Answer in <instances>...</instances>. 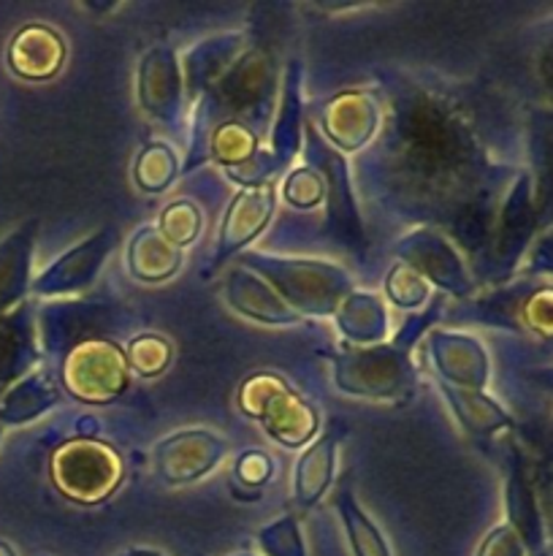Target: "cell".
I'll list each match as a JSON object with an SVG mask.
<instances>
[{
  "mask_svg": "<svg viewBox=\"0 0 553 556\" xmlns=\"http://www.w3.org/2000/svg\"><path fill=\"white\" fill-rule=\"evenodd\" d=\"M445 296L432 299L428 309L407 320L399 334L390 342L369 348L345 345V351L331 356V372L342 394L358 396V400L394 402L404 400L415 389V364H412V345L426 334L428 326L442 309Z\"/></svg>",
  "mask_w": 553,
  "mask_h": 556,
  "instance_id": "obj_1",
  "label": "cell"
},
{
  "mask_svg": "<svg viewBox=\"0 0 553 556\" xmlns=\"http://www.w3.org/2000/svg\"><path fill=\"white\" fill-rule=\"evenodd\" d=\"M244 269L263 277L282 296V302L298 315L329 318L336 313L342 299L352 291V280L339 264L314 258H282V255L247 253Z\"/></svg>",
  "mask_w": 553,
  "mask_h": 556,
  "instance_id": "obj_2",
  "label": "cell"
},
{
  "mask_svg": "<svg viewBox=\"0 0 553 556\" xmlns=\"http://www.w3.org/2000/svg\"><path fill=\"white\" fill-rule=\"evenodd\" d=\"M236 407L253 418L282 448H304L320 432L318 405L298 394L282 375L255 372L236 391Z\"/></svg>",
  "mask_w": 553,
  "mask_h": 556,
  "instance_id": "obj_3",
  "label": "cell"
},
{
  "mask_svg": "<svg viewBox=\"0 0 553 556\" xmlns=\"http://www.w3.org/2000/svg\"><path fill=\"white\" fill-rule=\"evenodd\" d=\"M49 476L65 500L98 505L112 497L125 478L123 456L95 434H76L57 445L49 459Z\"/></svg>",
  "mask_w": 553,
  "mask_h": 556,
  "instance_id": "obj_4",
  "label": "cell"
},
{
  "mask_svg": "<svg viewBox=\"0 0 553 556\" xmlns=\"http://www.w3.org/2000/svg\"><path fill=\"white\" fill-rule=\"evenodd\" d=\"M130 369L117 342L95 337L65 353L60 364V386L85 405H112L128 391Z\"/></svg>",
  "mask_w": 553,
  "mask_h": 556,
  "instance_id": "obj_5",
  "label": "cell"
},
{
  "mask_svg": "<svg viewBox=\"0 0 553 556\" xmlns=\"http://www.w3.org/2000/svg\"><path fill=\"white\" fill-rule=\"evenodd\" d=\"M228 440L211 429H179L157 440L152 448V467L166 486H188L215 472L228 456Z\"/></svg>",
  "mask_w": 553,
  "mask_h": 556,
  "instance_id": "obj_6",
  "label": "cell"
},
{
  "mask_svg": "<svg viewBox=\"0 0 553 556\" xmlns=\"http://www.w3.org/2000/svg\"><path fill=\"white\" fill-rule=\"evenodd\" d=\"M114 244H117V231L112 226L101 228L92 237H87L85 242L65 250L41 275L33 277L30 293H36V296H65V293L85 291L101 275Z\"/></svg>",
  "mask_w": 553,
  "mask_h": 556,
  "instance_id": "obj_7",
  "label": "cell"
},
{
  "mask_svg": "<svg viewBox=\"0 0 553 556\" xmlns=\"http://www.w3.org/2000/svg\"><path fill=\"white\" fill-rule=\"evenodd\" d=\"M276 182H260V185H244L228 204L226 215L220 223V237H217V253L215 266L226 264L231 255L242 253L247 244H253L266 226L271 223L276 210Z\"/></svg>",
  "mask_w": 553,
  "mask_h": 556,
  "instance_id": "obj_8",
  "label": "cell"
},
{
  "mask_svg": "<svg viewBox=\"0 0 553 556\" xmlns=\"http://www.w3.org/2000/svg\"><path fill=\"white\" fill-rule=\"evenodd\" d=\"M320 130L331 150L358 152L380 128V103L369 90H342L320 109Z\"/></svg>",
  "mask_w": 553,
  "mask_h": 556,
  "instance_id": "obj_9",
  "label": "cell"
},
{
  "mask_svg": "<svg viewBox=\"0 0 553 556\" xmlns=\"http://www.w3.org/2000/svg\"><path fill=\"white\" fill-rule=\"evenodd\" d=\"M426 348L439 383L453 386V389L486 391L491 362L480 340L461 331L432 329L426 337Z\"/></svg>",
  "mask_w": 553,
  "mask_h": 556,
  "instance_id": "obj_10",
  "label": "cell"
},
{
  "mask_svg": "<svg viewBox=\"0 0 553 556\" xmlns=\"http://www.w3.org/2000/svg\"><path fill=\"white\" fill-rule=\"evenodd\" d=\"M396 255L401 258V264L412 266L423 280L434 282L453 296H464L470 291V275L464 269V261L459 258L453 244L432 228H417V231L407 233L396 244Z\"/></svg>",
  "mask_w": 553,
  "mask_h": 556,
  "instance_id": "obj_11",
  "label": "cell"
},
{
  "mask_svg": "<svg viewBox=\"0 0 553 556\" xmlns=\"http://www.w3.org/2000/svg\"><path fill=\"white\" fill-rule=\"evenodd\" d=\"M68 43L57 27L47 22H27L11 36L5 49L9 71L22 81H49L63 71Z\"/></svg>",
  "mask_w": 553,
  "mask_h": 556,
  "instance_id": "obj_12",
  "label": "cell"
},
{
  "mask_svg": "<svg viewBox=\"0 0 553 556\" xmlns=\"http://www.w3.org/2000/svg\"><path fill=\"white\" fill-rule=\"evenodd\" d=\"M136 87H139L141 112L160 119V123H177V117L182 114L184 79L182 65H179L177 52L171 47L157 43L141 58Z\"/></svg>",
  "mask_w": 553,
  "mask_h": 556,
  "instance_id": "obj_13",
  "label": "cell"
},
{
  "mask_svg": "<svg viewBox=\"0 0 553 556\" xmlns=\"http://www.w3.org/2000/svg\"><path fill=\"white\" fill-rule=\"evenodd\" d=\"M222 296H226L228 307L233 313H239L242 318L255 320V324L263 326H304L307 318L296 313V309L287 307L282 302L280 293L258 277L255 271L244 269L242 264L236 269H231V275L222 282Z\"/></svg>",
  "mask_w": 553,
  "mask_h": 556,
  "instance_id": "obj_14",
  "label": "cell"
},
{
  "mask_svg": "<svg viewBox=\"0 0 553 556\" xmlns=\"http://www.w3.org/2000/svg\"><path fill=\"white\" fill-rule=\"evenodd\" d=\"M342 438H345V427L331 424L320 438L304 445L301 456H298L296 467H293V500L301 508L318 505L329 494V489L334 486L336 456H339Z\"/></svg>",
  "mask_w": 553,
  "mask_h": 556,
  "instance_id": "obj_15",
  "label": "cell"
},
{
  "mask_svg": "<svg viewBox=\"0 0 553 556\" xmlns=\"http://www.w3.org/2000/svg\"><path fill=\"white\" fill-rule=\"evenodd\" d=\"M38 220H25L0 239V318L25 304L30 291L33 253H36Z\"/></svg>",
  "mask_w": 553,
  "mask_h": 556,
  "instance_id": "obj_16",
  "label": "cell"
},
{
  "mask_svg": "<svg viewBox=\"0 0 553 556\" xmlns=\"http://www.w3.org/2000/svg\"><path fill=\"white\" fill-rule=\"evenodd\" d=\"M184 250L171 244L168 239L160 237L155 226H144L130 237L128 250H125V266L128 275L136 282H146V286H157L166 282L182 269Z\"/></svg>",
  "mask_w": 553,
  "mask_h": 556,
  "instance_id": "obj_17",
  "label": "cell"
},
{
  "mask_svg": "<svg viewBox=\"0 0 553 556\" xmlns=\"http://www.w3.org/2000/svg\"><path fill=\"white\" fill-rule=\"evenodd\" d=\"M38 362L36 334H33L30 309L20 304L14 313L0 318V396L25 378Z\"/></svg>",
  "mask_w": 553,
  "mask_h": 556,
  "instance_id": "obj_18",
  "label": "cell"
},
{
  "mask_svg": "<svg viewBox=\"0 0 553 556\" xmlns=\"http://www.w3.org/2000/svg\"><path fill=\"white\" fill-rule=\"evenodd\" d=\"M323 166L318 168L325 182V201H329V226L336 239L347 244H358L363 239L361 217L356 212V199H352L350 179H347V166L331 147H323Z\"/></svg>",
  "mask_w": 553,
  "mask_h": 556,
  "instance_id": "obj_19",
  "label": "cell"
},
{
  "mask_svg": "<svg viewBox=\"0 0 553 556\" xmlns=\"http://www.w3.org/2000/svg\"><path fill=\"white\" fill-rule=\"evenodd\" d=\"M336 326L352 348H369L385 342L388 334V309L383 299L366 291H350L334 313Z\"/></svg>",
  "mask_w": 553,
  "mask_h": 556,
  "instance_id": "obj_20",
  "label": "cell"
},
{
  "mask_svg": "<svg viewBox=\"0 0 553 556\" xmlns=\"http://www.w3.org/2000/svg\"><path fill=\"white\" fill-rule=\"evenodd\" d=\"M439 389H442V396L453 410L455 421L470 438H491V434L513 427V418L507 416V410L497 400H491L486 391L453 389V386L445 383H439Z\"/></svg>",
  "mask_w": 553,
  "mask_h": 556,
  "instance_id": "obj_21",
  "label": "cell"
},
{
  "mask_svg": "<svg viewBox=\"0 0 553 556\" xmlns=\"http://www.w3.org/2000/svg\"><path fill=\"white\" fill-rule=\"evenodd\" d=\"M57 400L60 391L47 372H27L0 396V424L20 427L43 416L49 407L57 405Z\"/></svg>",
  "mask_w": 553,
  "mask_h": 556,
  "instance_id": "obj_22",
  "label": "cell"
},
{
  "mask_svg": "<svg viewBox=\"0 0 553 556\" xmlns=\"http://www.w3.org/2000/svg\"><path fill=\"white\" fill-rule=\"evenodd\" d=\"M301 65L291 63L285 76V96H282L280 114H276L274 134H271V157L285 168L293 161L301 144Z\"/></svg>",
  "mask_w": 553,
  "mask_h": 556,
  "instance_id": "obj_23",
  "label": "cell"
},
{
  "mask_svg": "<svg viewBox=\"0 0 553 556\" xmlns=\"http://www.w3.org/2000/svg\"><path fill=\"white\" fill-rule=\"evenodd\" d=\"M334 508L342 519V530H345L347 546H350L352 556H394L390 554L388 541L374 525L372 516L361 508L350 486L339 489L334 500Z\"/></svg>",
  "mask_w": 553,
  "mask_h": 556,
  "instance_id": "obj_24",
  "label": "cell"
},
{
  "mask_svg": "<svg viewBox=\"0 0 553 556\" xmlns=\"http://www.w3.org/2000/svg\"><path fill=\"white\" fill-rule=\"evenodd\" d=\"M507 527L518 535L526 552H537L542 546L540 514H537V497L529 478L524 476L520 465L515 462L507 476Z\"/></svg>",
  "mask_w": 553,
  "mask_h": 556,
  "instance_id": "obj_25",
  "label": "cell"
},
{
  "mask_svg": "<svg viewBox=\"0 0 553 556\" xmlns=\"http://www.w3.org/2000/svg\"><path fill=\"white\" fill-rule=\"evenodd\" d=\"M222 92H226V101L236 109L269 103L271 76L263 54L247 52L242 60H236L228 71L226 81H222Z\"/></svg>",
  "mask_w": 553,
  "mask_h": 556,
  "instance_id": "obj_26",
  "label": "cell"
},
{
  "mask_svg": "<svg viewBox=\"0 0 553 556\" xmlns=\"http://www.w3.org/2000/svg\"><path fill=\"white\" fill-rule=\"evenodd\" d=\"M179 177V157L166 141H146L133 161V185L146 195L166 193Z\"/></svg>",
  "mask_w": 553,
  "mask_h": 556,
  "instance_id": "obj_27",
  "label": "cell"
},
{
  "mask_svg": "<svg viewBox=\"0 0 553 556\" xmlns=\"http://www.w3.org/2000/svg\"><path fill=\"white\" fill-rule=\"evenodd\" d=\"M258 152V134L242 119H226L209 136V157H215L228 172L247 166Z\"/></svg>",
  "mask_w": 553,
  "mask_h": 556,
  "instance_id": "obj_28",
  "label": "cell"
},
{
  "mask_svg": "<svg viewBox=\"0 0 553 556\" xmlns=\"http://www.w3.org/2000/svg\"><path fill=\"white\" fill-rule=\"evenodd\" d=\"M125 351V362H128L130 372H136L139 378H157V375L166 372L173 362V345L166 337L155 334V331H144V334H136L133 340H128Z\"/></svg>",
  "mask_w": 553,
  "mask_h": 556,
  "instance_id": "obj_29",
  "label": "cell"
},
{
  "mask_svg": "<svg viewBox=\"0 0 553 556\" xmlns=\"http://www.w3.org/2000/svg\"><path fill=\"white\" fill-rule=\"evenodd\" d=\"M155 228L160 231L163 239H168V242L177 244L179 250H184L201 237V231H204V212H201L198 204L190 199L171 201V204L160 212Z\"/></svg>",
  "mask_w": 553,
  "mask_h": 556,
  "instance_id": "obj_30",
  "label": "cell"
},
{
  "mask_svg": "<svg viewBox=\"0 0 553 556\" xmlns=\"http://www.w3.org/2000/svg\"><path fill=\"white\" fill-rule=\"evenodd\" d=\"M385 296L399 309H421L432 299V286L412 266L396 261L385 275Z\"/></svg>",
  "mask_w": 553,
  "mask_h": 556,
  "instance_id": "obj_31",
  "label": "cell"
},
{
  "mask_svg": "<svg viewBox=\"0 0 553 556\" xmlns=\"http://www.w3.org/2000/svg\"><path fill=\"white\" fill-rule=\"evenodd\" d=\"M276 193L293 206V210H314L325 201L323 174L314 166H296L285 174Z\"/></svg>",
  "mask_w": 553,
  "mask_h": 556,
  "instance_id": "obj_32",
  "label": "cell"
},
{
  "mask_svg": "<svg viewBox=\"0 0 553 556\" xmlns=\"http://www.w3.org/2000/svg\"><path fill=\"white\" fill-rule=\"evenodd\" d=\"M258 543L266 556H307L301 525L296 516H282L258 532Z\"/></svg>",
  "mask_w": 553,
  "mask_h": 556,
  "instance_id": "obj_33",
  "label": "cell"
},
{
  "mask_svg": "<svg viewBox=\"0 0 553 556\" xmlns=\"http://www.w3.org/2000/svg\"><path fill=\"white\" fill-rule=\"evenodd\" d=\"M233 476L247 489H263L274 476V459L263 448H247L233 462Z\"/></svg>",
  "mask_w": 553,
  "mask_h": 556,
  "instance_id": "obj_34",
  "label": "cell"
},
{
  "mask_svg": "<svg viewBox=\"0 0 553 556\" xmlns=\"http://www.w3.org/2000/svg\"><path fill=\"white\" fill-rule=\"evenodd\" d=\"M551 307H553L551 286H542L540 291L531 293V296L526 299V304H524L526 326H529L531 331H537V334L545 337V340L551 337V326H553Z\"/></svg>",
  "mask_w": 553,
  "mask_h": 556,
  "instance_id": "obj_35",
  "label": "cell"
},
{
  "mask_svg": "<svg viewBox=\"0 0 553 556\" xmlns=\"http://www.w3.org/2000/svg\"><path fill=\"white\" fill-rule=\"evenodd\" d=\"M477 556H526V548L507 525H499L483 538Z\"/></svg>",
  "mask_w": 553,
  "mask_h": 556,
  "instance_id": "obj_36",
  "label": "cell"
},
{
  "mask_svg": "<svg viewBox=\"0 0 553 556\" xmlns=\"http://www.w3.org/2000/svg\"><path fill=\"white\" fill-rule=\"evenodd\" d=\"M123 556H163L160 552H152V548H133V552L123 554Z\"/></svg>",
  "mask_w": 553,
  "mask_h": 556,
  "instance_id": "obj_37",
  "label": "cell"
},
{
  "mask_svg": "<svg viewBox=\"0 0 553 556\" xmlns=\"http://www.w3.org/2000/svg\"><path fill=\"white\" fill-rule=\"evenodd\" d=\"M0 556H16L14 548H11V543L0 541Z\"/></svg>",
  "mask_w": 553,
  "mask_h": 556,
  "instance_id": "obj_38",
  "label": "cell"
},
{
  "mask_svg": "<svg viewBox=\"0 0 553 556\" xmlns=\"http://www.w3.org/2000/svg\"><path fill=\"white\" fill-rule=\"evenodd\" d=\"M233 556H255V554H233Z\"/></svg>",
  "mask_w": 553,
  "mask_h": 556,
  "instance_id": "obj_39",
  "label": "cell"
},
{
  "mask_svg": "<svg viewBox=\"0 0 553 556\" xmlns=\"http://www.w3.org/2000/svg\"><path fill=\"white\" fill-rule=\"evenodd\" d=\"M0 438H3V432H0Z\"/></svg>",
  "mask_w": 553,
  "mask_h": 556,
  "instance_id": "obj_40",
  "label": "cell"
}]
</instances>
